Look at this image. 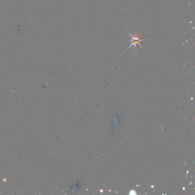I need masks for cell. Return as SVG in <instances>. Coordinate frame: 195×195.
I'll use <instances>...</instances> for the list:
<instances>
[{"instance_id": "6da1fadb", "label": "cell", "mask_w": 195, "mask_h": 195, "mask_svg": "<svg viewBox=\"0 0 195 195\" xmlns=\"http://www.w3.org/2000/svg\"><path fill=\"white\" fill-rule=\"evenodd\" d=\"M129 35H131V38H132V40H131V41L132 42V44H131V45L127 48V49H128L129 48H130L131 47H132L133 45L134 46V47H136V45H137V44L139 45L142 48V45L140 44V42L142 41H144L145 40H142V39H140V37L137 36L136 35L133 36V35H131L130 33H129Z\"/></svg>"}]
</instances>
